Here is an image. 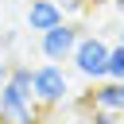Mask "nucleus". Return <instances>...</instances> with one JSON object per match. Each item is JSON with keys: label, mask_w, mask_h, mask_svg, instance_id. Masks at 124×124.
<instances>
[{"label": "nucleus", "mask_w": 124, "mask_h": 124, "mask_svg": "<svg viewBox=\"0 0 124 124\" xmlns=\"http://www.w3.org/2000/svg\"><path fill=\"white\" fill-rule=\"evenodd\" d=\"M43 105L31 93V66H8V78L0 85V124H39Z\"/></svg>", "instance_id": "f257e3e1"}, {"label": "nucleus", "mask_w": 124, "mask_h": 124, "mask_svg": "<svg viewBox=\"0 0 124 124\" xmlns=\"http://www.w3.org/2000/svg\"><path fill=\"white\" fill-rule=\"evenodd\" d=\"M31 93L43 108H54L62 101H70V78L62 70V62H39L31 66Z\"/></svg>", "instance_id": "f03ea898"}, {"label": "nucleus", "mask_w": 124, "mask_h": 124, "mask_svg": "<svg viewBox=\"0 0 124 124\" xmlns=\"http://www.w3.org/2000/svg\"><path fill=\"white\" fill-rule=\"evenodd\" d=\"M74 70L85 81H105V62H108V43L101 35H78L74 54H70Z\"/></svg>", "instance_id": "7ed1b4c3"}, {"label": "nucleus", "mask_w": 124, "mask_h": 124, "mask_svg": "<svg viewBox=\"0 0 124 124\" xmlns=\"http://www.w3.org/2000/svg\"><path fill=\"white\" fill-rule=\"evenodd\" d=\"M74 43H78V27L74 23H58V27H50V31H43L39 35V50H43V58L46 62H70V54H74Z\"/></svg>", "instance_id": "20e7f679"}, {"label": "nucleus", "mask_w": 124, "mask_h": 124, "mask_svg": "<svg viewBox=\"0 0 124 124\" xmlns=\"http://www.w3.org/2000/svg\"><path fill=\"white\" fill-rule=\"evenodd\" d=\"M81 108H105V112H120L124 116V81H93Z\"/></svg>", "instance_id": "39448f33"}, {"label": "nucleus", "mask_w": 124, "mask_h": 124, "mask_svg": "<svg viewBox=\"0 0 124 124\" xmlns=\"http://www.w3.org/2000/svg\"><path fill=\"white\" fill-rule=\"evenodd\" d=\"M66 19V12H62V4L58 0H31L27 4V31H50V27H58Z\"/></svg>", "instance_id": "423d86ee"}, {"label": "nucleus", "mask_w": 124, "mask_h": 124, "mask_svg": "<svg viewBox=\"0 0 124 124\" xmlns=\"http://www.w3.org/2000/svg\"><path fill=\"white\" fill-rule=\"evenodd\" d=\"M105 78H108V81H124V43L108 46V62H105Z\"/></svg>", "instance_id": "0eeeda50"}, {"label": "nucleus", "mask_w": 124, "mask_h": 124, "mask_svg": "<svg viewBox=\"0 0 124 124\" xmlns=\"http://www.w3.org/2000/svg\"><path fill=\"white\" fill-rule=\"evenodd\" d=\"M89 124H124L120 112H105V108H89Z\"/></svg>", "instance_id": "6e6552de"}, {"label": "nucleus", "mask_w": 124, "mask_h": 124, "mask_svg": "<svg viewBox=\"0 0 124 124\" xmlns=\"http://www.w3.org/2000/svg\"><path fill=\"white\" fill-rule=\"evenodd\" d=\"M62 12H85V0H58Z\"/></svg>", "instance_id": "1a4fd4ad"}, {"label": "nucleus", "mask_w": 124, "mask_h": 124, "mask_svg": "<svg viewBox=\"0 0 124 124\" xmlns=\"http://www.w3.org/2000/svg\"><path fill=\"white\" fill-rule=\"evenodd\" d=\"M116 43H124V23H120V31H116Z\"/></svg>", "instance_id": "9d476101"}]
</instances>
